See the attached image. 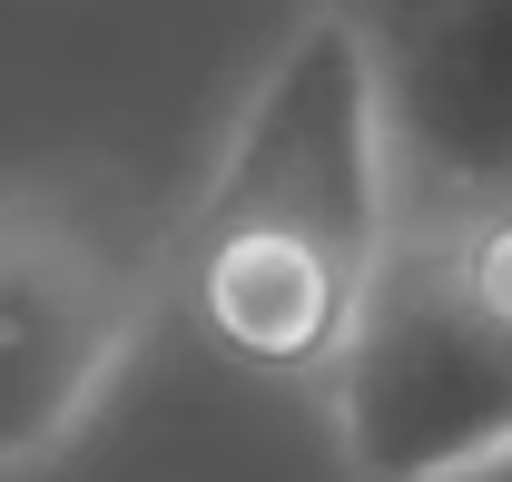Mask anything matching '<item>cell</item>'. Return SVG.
<instances>
[{
  "mask_svg": "<svg viewBox=\"0 0 512 482\" xmlns=\"http://www.w3.org/2000/svg\"><path fill=\"white\" fill-rule=\"evenodd\" d=\"M394 246V158L355 40L306 10L178 227L197 325L256 374H335Z\"/></svg>",
  "mask_w": 512,
  "mask_h": 482,
  "instance_id": "obj_1",
  "label": "cell"
},
{
  "mask_svg": "<svg viewBox=\"0 0 512 482\" xmlns=\"http://www.w3.org/2000/svg\"><path fill=\"white\" fill-rule=\"evenodd\" d=\"M453 482H512V443H503V453H483V463H463Z\"/></svg>",
  "mask_w": 512,
  "mask_h": 482,
  "instance_id": "obj_5",
  "label": "cell"
},
{
  "mask_svg": "<svg viewBox=\"0 0 512 482\" xmlns=\"http://www.w3.org/2000/svg\"><path fill=\"white\" fill-rule=\"evenodd\" d=\"M384 109L394 217L512 207V0H316Z\"/></svg>",
  "mask_w": 512,
  "mask_h": 482,
  "instance_id": "obj_4",
  "label": "cell"
},
{
  "mask_svg": "<svg viewBox=\"0 0 512 482\" xmlns=\"http://www.w3.org/2000/svg\"><path fill=\"white\" fill-rule=\"evenodd\" d=\"M158 325V256L89 168L0 178V473H40L99 423Z\"/></svg>",
  "mask_w": 512,
  "mask_h": 482,
  "instance_id": "obj_2",
  "label": "cell"
},
{
  "mask_svg": "<svg viewBox=\"0 0 512 482\" xmlns=\"http://www.w3.org/2000/svg\"><path fill=\"white\" fill-rule=\"evenodd\" d=\"M325 394L355 482H453L512 443V315L473 286L453 227L394 217L375 296Z\"/></svg>",
  "mask_w": 512,
  "mask_h": 482,
  "instance_id": "obj_3",
  "label": "cell"
}]
</instances>
